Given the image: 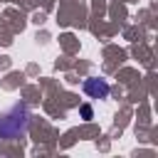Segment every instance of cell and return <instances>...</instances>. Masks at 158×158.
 I'll use <instances>...</instances> for the list:
<instances>
[{
    "instance_id": "cell-3",
    "label": "cell",
    "mask_w": 158,
    "mask_h": 158,
    "mask_svg": "<svg viewBox=\"0 0 158 158\" xmlns=\"http://www.w3.org/2000/svg\"><path fill=\"white\" fill-rule=\"evenodd\" d=\"M79 114H81L84 118H91V116H94V111H91V106H89V104H84V106L79 109Z\"/></svg>"
},
{
    "instance_id": "cell-2",
    "label": "cell",
    "mask_w": 158,
    "mask_h": 158,
    "mask_svg": "<svg viewBox=\"0 0 158 158\" xmlns=\"http://www.w3.org/2000/svg\"><path fill=\"white\" fill-rule=\"evenodd\" d=\"M81 89H84V94H86L89 99H106L109 91H111L109 81H106V79H99V77H89V79H84Z\"/></svg>"
},
{
    "instance_id": "cell-1",
    "label": "cell",
    "mask_w": 158,
    "mask_h": 158,
    "mask_svg": "<svg viewBox=\"0 0 158 158\" xmlns=\"http://www.w3.org/2000/svg\"><path fill=\"white\" fill-rule=\"evenodd\" d=\"M27 126H30V111L22 104H17L0 116V138H5V141L20 138L27 133Z\"/></svg>"
}]
</instances>
